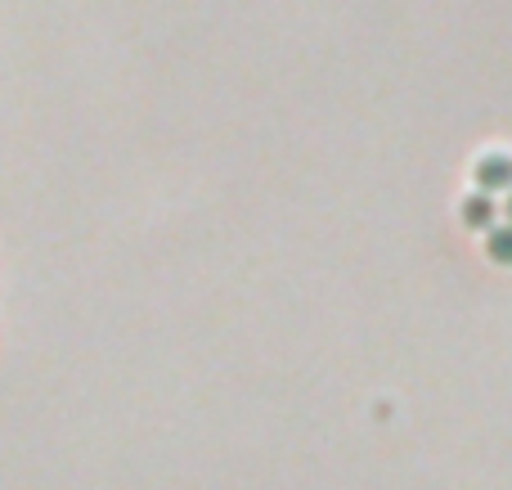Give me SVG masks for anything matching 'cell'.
Here are the masks:
<instances>
[{"mask_svg": "<svg viewBox=\"0 0 512 490\" xmlns=\"http://www.w3.org/2000/svg\"><path fill=\"white\" fill-rule=\"evenodd\" d=\"M472 176H477V189H486V194H495V189H512V153L490 149L486 158H477Z\"/></svg>", "mask_w": 512, "mask_h": 490, "instance_id": "obj_1", "label": "cell"}, {"mask_svg": "<svg viewBox=\"0 0 512 490\" xmlns=\"http://www.w3.org/2000/svg\"><path fill=\"white\" fill-rule=\"evenodd\" d=\"M459 212H463V221L481 225V230H490V225L499 221V203H495V194H486V189H468L463 203H459Z\"/></svg>", "mask_w": 512, "mask_h": 490, "instance_id": "obj_2", "label": "cell"}, {"mask_svg": "<svg viewBox=\"0 0 512 490\" xmlns=\"http://www.w3.org/2000/svg\"><path fill=\"white\" fill-rule=\"evenodd\" d=\"M486 252L499 261H512V221H495L486 230Z\"/></svg>", "mask_w": 512, "mask_h": 490, "instance_id": "obj_3", "label": "cell"}, {"mask_svg": "<svg viewBox=\"0 0 512 490\" xmlns=\"http://www.w3.org/2000/svg\"><path fill=\"white\" fill-rule=\"evenodd\" d=\"M504 207H508V221H512V189H508V203Z\"/></svg>", "mask_w": 512, "mask_h": 490, "instance_id": "obj_4", "label": "cell"}]
</instances>
